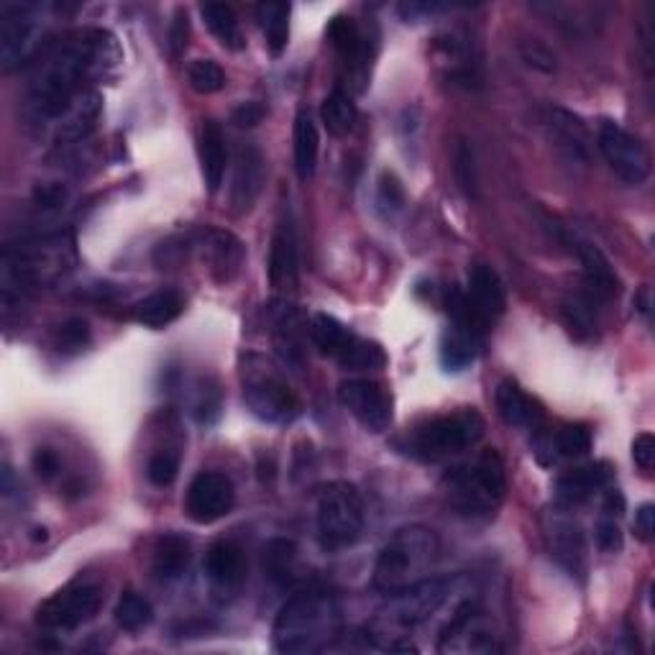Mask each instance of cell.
<instances>
[{"instance_id": "6da1fadb", "label": "cell", "mask_w": 655, "mask_h": 655, "mask_svg": "<svg viewBox=\"0 0 655 655\" xmlns=\"http://www.w3.org/2000/svg\"><path fill=\"white\" fill-rule=\"evenodd\" d=\"M116 39L108 31H78L41 57L31 78L29 100L41 118H64L82 96V82L92 72L118 62Z\"/></svg>"}, {"instance_id": "7a4b0ae2", "label": "cell", "mask_w": 655, "mask_h": 655, "mask_svg": "<svg viewBox=\"0 0 655 655\" xmlns=\"http://www.w3.org/2000/svg\"><path fill=\"white\" fill-rule=\"evenodd\" d=\"M271 635L279 653L328 651L341 635V604L328 589L297 592L279 609Z\"/></svg>"}, {"instance_id": "3957f363", "label": "cell", "mask_w": 655, "mask_h": 655, "mask_svg": "<svg viewBox=\"0 0 655 655\" xmlns=\"http://www.w3.org/2000/svg\"><path fill=\"white\" fill-rule=\"evenodd\" d=\"M462 584V576H428L407 589L389 594L387 604L379 609L377 623L371 627V641L385 651H418L413 643H403L405 633L420 627L438 615Z\"/></svg>"}, {"instance_id": "277c9868", "label": "cell", "mask_w": 655, "mask_h": 655, "mask_svg": "<svg viewBox=\"0 0 655 655\" xmlns=\"http://www.w3.org/2000/svg\"><path fill=\"white\" fill-rule=\"evenodd\" d=\"M3 282L27 289H47L64 282L78 267V241L70 231L23 238L3 254Z\"/></svg>"}, {"instance_id": "5b68a950", "label": "cell", "mask_w": 655, "mask_h": 655, "mask_svg": "<svg viewBox=\"0 0 655 655\" xmlns=\"http://www.w3.org/2000/svg\"><path fill=\"white\" fill-rule=\"evenodd\" d=\"M440 553L438 535L433 527L407 525L387 540V546L379 550L377 564H374V589L385 594H397L407 586L423 582L430 576V568L436 566Z\"/></svg>"}, {"instance_id": "8992f818", "label": "cell", "mask_w": 655, "mask_h": 655, "mask_svg": "<svg viewBox=\"0 0 655 655\" xmlns=\"http://www.w3.org/2000/svg\"><path fill=\"white\" fill-rule=\"evenodd\" d=\"M448 505L464 517L495 515L507 495L505 462L495 448L484 450L469 464L456 466L444 476Z\"/></svg>"}, {"instance_id": "52a82bcc", "label": "cell", "mask_w": 655, "mask_h": 655, "mask_svg": "<svg viewBox=\"0 0 655 655\" xmlns=\"http://www.w3.org/2000/svg\"><path fill=\"white\" fill-rule=\"evenodd\" d=\"M484 436V418L476 410H458L448 415H436L413 428H407L403 438L395 440V446L405 456L418 458V462H446L450 456L464 454L474 448Z\"/></svg>"}, {"instance_id": "ba28073f", "label": "cell", "mask_w": 655, "mask_h": 655, "mask_svg": "<svg viewBox=\"0 0 655 655\" xmlns=\"http://www.w3.org/2000/svg\"><path fill=\"white\" fill-rule=\"evenodd\" d=\"M244 403L264 423H292L300 415V399L292 393L285 374L264 356L249 354L241 361Z\"/></svg>"}, {"instance_id": "9c48e42d", "label": "cell", "mask_w": 655, "mask_h": 655, "mask_svg": "<svg viewBox=\"0 0 655 655\" xmlns=\"http://www.w3.org/2000/svg\"><path fill=\"white\" fill-rule=\"evenodd\" d=\"M318 538L326 550L351 548L364 530V502L348 482H330L318 492Z\"/></svg>"}, {"instance_id": "30bf717a", "label": "cell", "mask_w": 655, "mask_h": 655, "mask_svg": "<svg viewBox=\"0 0 655 655\" xmlns=\"http://www.w3.org/2000/svg\"><path fill=\"white\" fill-rule=\"evenodd\" d=\"M440 653H497L502 651L497 627L492 617L479 607V602L458 599L450 617L440 627Z\"/></svg>"}, {"instance_id": "8fae6325", "label": "cell", "mask_w": 655, "mask_h": 655, "mask_svg": "<svg viewBox=\"0 0 655 655\" xmlns=\"http://www.w3.org/2000/svg\"><path fill=\"white\" fill-rule=\"evenodd\" d=\"M44 37L41 11L31 3H8L0 11V67L3 72L19 70L39 52Z\"/></svg>"}, {"instance_id": "7c38bea8", "label": "cell", "mask_w": 655, "mask_h": 655, "mask_svg": "<svg viewBox=\"0 0 655 655\" xmlns=\"http://www.w3.org/2000/svg\"><path fill=\"white\" fill-rule=\"evenodd\" d=\"M597 147L619 180L627 185H643L651 175V151L643 139L629 133L619 123L604 121L597 133Z\"/></svg>"}, {"instance_id": "4fadbf2b", "label": "cell", "mask_w": 655, "mask_h": 655, "mask_svg": "<svg viewBox=\"0 0 655 655\" xmlns=\"http://www.w3.org/2000/svg\"><path fill=\"white\" fill-rule=\"evenodd\" d=\"M100 607H103V589L98 584H70L41 604L37 623L47 629H75L90 623Z\"/></svg>"}, {"instance_id": "5bb4252c", "label": "cell", "mask_w": 655, "mask_h": 655, "mask_svg": "<svg viewBox=\"0 0 655 655\" xmlns=\"http://www.w3.org/2000/svg\"><path fill=\"white\" fill-rule=\"evenodd\" d=\"M338 399L356 423L369 433L389 430L395 418V399L393 393L377 379H346L338 387Z\"/></svg>"}, {"instance_id": "9a60e30c", "label": "cell", "mask_w": 655, "mask_h": 655, "mask_svg": "<svg viewBox=\"0 0 655 655\" xmlns=\"http://www.w3.org/2000/svg\"><path fill=\"white\" fill-rule=\"evenodd\" d=\"M543 535L550 558L564 568L572 578H584L586 574V538L582 525H578L566 509H550L543 520Z\"/></svg>"}, {"instance_id": "2e32d148", "label": "cell", "mask_w": 655, "mask_h": 655, "mask_svg": "<svg viewBox=\"0 0 655 655\" xmlns=\"http://www.w3.org/2000/svg\"><path fill=\"white\" fill-rule=\"evenodd\" d=\"M328 41L330 47L336 49V54L341 57L346 67L348 80H351V88L361 92L367 88L369 80V67L374 59V39L359 29L351 16H336L328 27Z\"/></svg>"}, {"instance_id": "e0dca14e", "label": "cell", "mask_w": 655, "mask_h": 655, "mask_svg": "<svg viewBox=\"0 0 655 655\" xmlns=\"http://www.w3.org/2000/svg\"><path fill=\"white\" fill-rule=\"evenodd\" d=\"M236 505V489L234 482L226 474L218 472H202L192 479L187 489L185 509L192 523L210 525L231 513Z\"/></svg>"}, {"instance_id": "ac0fdd59", "label": "cell", "mask_w": 655, "mask_h": 655, "mask_svg": "<svg viewBox=\"0 0 655 655\" xmlns=\"http://www.w3.org/2000/svg\"><path fill=\"white\" fill-rule=\"evenodd\" d=\"M202 572L210 584V592L218 602H231L246 582V556L234 540L212 543L202 560Z\"/></svg>"}, {"instance_id": "d6986e66", "label": "cell", "mask_w": 655, "mask_h": 655, "mask_svg": "<svg viewBox=\"0 0 655 655\" xmlns=\"http://www.w3.org/2000/svg\"><path fill=\"white\" fill-rule=\"evenodd\" d=\"M464 300L469 305V310L484 328L495 320H499L507 310V292L505 285L495 269L489 264H474L469 269V285H466Z\"/></svg>"}, {"instance_id": "ffe728a7", "label": "cell", "mask_w": 655, "mask_h": 655, "mask_svg": "<svg viewBox=\"0 0 655 655\" xmlns=\"http://www.w3.org/2000/svg\"><path fill=\"white\" fill-rule=\"evenodd\" d=\"M198 249L202 264L208 267V275L216 279L218 285L234 282L236 275L244 267V244L238 241L234 234L220 231V228H208V231L200 236Z\"/></svg>"}, {"instance_id": "44dd1931", "label": "cell", "mask_w": 655, "mask_h": 655, "mask_svg": "<svg viewBox=\"0 0 655 655\" xmlns=\"http://www.w3.org/2000/svg\"><path fill=\"white\" fill-rule=\"evenodd\" d=\"M546 129L550 141L572 161H582V165H586V161L592 159V133L586 129L582 118L572 113V110L550 106L546 110Z\"/></svg>"}, {"instance_id": "7402d4cb", "label": "cell", "mask_w": 655, "mask_h": 655, "mask_svg": "<svg viewBox=\"0 0 655 655\" xmlns=\"http://www.w3.org/2000/svg\"><path fill=\"white\" fill-rule=\"evenodd\" d=\"M300 277V254H297V234L292 218L285 216L271 236L269 279L277 289H295Z\"/></svg>"}, {"instance_id": "603a6c76", "label": "cell", "mask_w": 655, "mask_h": 655, "mask_svg": "<svg viewBox=\"0 0 655 655\" xmlns=\"http://www.w3.org/2000/svg\"><path fill=\"white\" fill-rule=\"evenodd\" d=\"M574 249L578 259L584 264V287L586 295H592L594 300H612V297L619 295L623 282H619L615 267L612 261L604 257L597 246L589 241H582V238H574Z\"/></svg>"}, {"instance_id": "cb8c5ba5", "label": "cell", "mask_w": 655, "mask_h": 655, "mask_svg": "<svg viewBox=\"0 0 655 655\" xmlns=\"http://www.w3.org/2000/svg\"><path fill=\"white\" fill-rule=\"evenodd\" d=\"M264 182V157L259 147L254 143H244L236 155V169H234V187H231V206L234 212H249L254 200L259 198Z\"/></svg>"}, {"instance_id": "d4e9b609", "label": "cell", "mask_w": 655, "mask_h": 655, "mask_svg": "<svg viewBox=\"0 0 655 655\" xmlns=\"http://www.w3.org/2000/svg\"><path fill=\"white\" fill-rule=\"evenodd\" d=\"M612 482V469L609 464L597 462L578 466V469L568 472L556 482V497L560 507H574L582 505V502L592 499L597 492L607 489Z\"/></svg>"}, {"instance_id": "484cf974", "label": "cell", "mask_w": 655, "mask_h": 655, "mask_svg": "<svg viewBox=\"0 0 655 655\" xmlns=\"http://www.w3.org/2000/svg\"><path fill=\"white\" fill-rule=\"evenodd\" d=\"M497 410L509 428L523 430H538L546 418L538 399L527 395L515 379H505L497 387Z\"/></svg>"}, {"instance_id": "4316f807", "label": "cell", "mask_w": 655, "mask_h": 655, "mask_svg": "<svg viewBox=\"0 0 655 655\" xmlns=\"http://www.w3.org/2000/svg\"><path fill=\"white\" fill-rule=\"evenodd\" d=\"M308 336L322 356H330V359H336L338 364L346 359L348 351H351L356 341L361 338V336H356L351 328L344 326L341 320L334 318V315H328V312L312 315L310 322H308Z\"/></svg>"}, {"instance_id": "83f0119b", "label": "cell", "mask_w": 655, "mask_h": 655, "mask_svg": "<svg viewBox=\"0 0 655 655\" xmlns=\"http://www.w3.org/2000/svg\"><path fill=\"white\" fill-rule=\"evenodd\" d=\"M226 167H228L226 136H224V129L218 126V121H212L210 118V121L202 123L200 129V169L210 195H216L220 190V185H224Z\"/></svg>"}, {"instance_id": "f1b7e54d", "label": "cell", "mask_w": 655, "mask_h": 655, "mask_svg": "<svg viewBox=\"0 0 655 655\" xmlns=\"http://www.w3.org/2000/svg\"><path fill=\"white\" fill-rule=\"evenodd\" d=\"M100 110H103V98H100V92H82L78 103L72 106L70 113L64 116L62 126H59V143L70 147V143H80L88 139V136L96 131Z\"/></svg>"}, {"instance_id": "f546056e", "label": "cell", "mask_w": 655, "mask_h": 655, "mask_svg": "<svg viewBox=\"0 0 655 655\" xmlns=\"http://www.w3.org/2000/svg\"><path fill=\"white\" fill-rule=\"evenodd\" d=\"M292 149H295V169L300 180L308 182L318 167V151H320V133L315 126V118L310 108H300L295 116V131H292Z\"/></svg>"}, {"instance_id": "4dcf8cb0", "label": "cell", "mask_w": 655, "mask_h": 655, "mask_svg": "<svg viewBox=\"0 0 655 655\" xmlns=\"http://www.w3.org/2000/svg\"><path fill=\"white\" fill-rule=\"evenodd\" d=\"M185 310V297L177 289H159V292L143 297V300L133 308L136 322H141L143 328L159 330L167 328L169 322H175Z\"/></svg>"}, {"instance_id": "1f68e13d", "label": "cell", "mask_w": 655, "mask_h": 655, "mask_svg": "<svg viewBox=\"0 0 655 655\" xmlns=\"http://www.w3.org/2000/svg\"><path fill=\"white\" fill-rule=\"evenodd\" d=\"M192 558V546L185 535L167 533L161 535L155 548V574L161 582H175L180 578Z\"/></svg>"}, {"instance_id": "d6a6232c", "label": "cell", "mask_w": 655, "mask_h": 655, "mask_svg": "<svg viewBox=\"0 0 655 655\" xmlns=\"http://www.w3.org/2000/svg\"><path fill=\"white\" fill-rule=\"evenodd\" d=\"M202 19H206L208 29L212 31V37L220 41V47L231 49V52H241L246 47L244 41V31L241 23L236 19V11L228 3H206L200 6Z\"/></svg>"}, {"instance_id": "836d02e7", "label": "cell", "mask_w": 655, "mask_h": 655, "mask_svg": "<svg viewBox=\"0 0 655 655\" xmlns=\"http://www.w3.org/2000/svg\"><path fill=\"white\" fill-rule=\"evenodd\" d=\"M261 566H264V576H267L271 584L285 586V584L292 582L295 566H297L295 540H289V538L269 540L261 550Z\"/></svg>"}, {"instance_id": "e575fe53", "label": "cell", "mask_w": 655, "mask_h": 655, "mask_svg": "<svg viewBox=\"0 0 655 655\" xmlns=\"http://www.w3.org/2000/svg\"><path fill=\"white\" fill-rule=\"evenodd\" d=\"M356 116H359V110H356L351 92H346L344 88H336L326 100H322L320 118H322V126H326L330 136L351 133Z\"/></svg>"}, {"instance_id": "d590c367", "label": "cell", "mask_w": 655, "mask_h": 655, "mask_svg": "<svg viewBox=\"0 0 655 655\" xmlns=\"http://www.w3.org/2000/svg\"><path fill=\"white\" fill-rule=\"evenodd\" d=\"M257 21L267 39L269 52L279 57L289 41V3H261L257 6Z\"/></svg>"}, {"instance_id": "8d00e7d4", "label": "cell", "mask_w": 655, "mask_h": 655, "mask_svg": "<svg viewBox=\"0 0 655 655\" xmlns=\"http://www.w3.org/2000/svg\"><path fill=\"white\" fill-rule=\"evenodd\" d=\"M116 623L126 633H139V629L149 627L151 619H155V607L147 597L136 592H123L121 599H118L116 609H113Z\"/></svg>"}, {"instance_id": "74e56055", "label": "cell", "mask_w": 655, "mask_h": 655, "mask_svg": "<svg viewBox=\"0 0 655 655\" xmlns=\"http://www.w3.org/2000/svg\"><path fill=\"white\" fill-rule=\"evenodd\" d=\"M564 315L572 334L578 338H594L597 330V300L592 295H576L564 305Z\"/></svg>"}, {"instance_id": "f35d334b", "label": "cell", "mask_w": 655, "mask_h": 655, "mask_svg": "<svg viewBox=\"0 0 655 655\" xmlns=\"http://www.w3.org/2000/svg\"><path fill=\"white\" fill-rule=\"evenodd\" d=\"M187 80H190V88L200 92V96H212V92L226 88V72L212 59H195L187 67Z\"/></svg>"}, {"instance_id": "ab89813d", "label": "cell", "mask_w": 655, "mask_h": 655, "mask_svg": "<svg viewBox=\"0 0 655 655\" xmlns=\"http://www.w3.org/2000/svg\"><path fill=\"white\" fill-rule=\"evenodd\" d=\"M92 341L90 322L85 318H70L54 330V348L62 354H80Z\"/></svg>"}, {"instance_id": "60d3db41", "label": "cell", "mask_w": 655, "mask_h": 655, "mask_svg": "<svg viewBox=\"0 0 655 655\" xmlns=\"http://www.w3.org/2000/svg\"><path fill=\"white\" fill-rule=\"evenodd\" d=\"M341 367L348 371H379L387 367V354L379 344L367 341V338H359L351 351H348L346 359L341 361Z\"/></svg>"}, {"instance_id": "b9f144b4", "label": "cell", "mask_w": 655, "mask_h": 655, "mask_svg": "<svg viewBox=\"0 0 655 655\" xmlns=\"http://www.w3.org/2000/svg\"><path fill=\"white\" fill-rule=\"evenodd\" d=\"M405 208V190L403 182L397 180L395 172H381L377 182V210L381 218H395Z\"/></svg>"}, {"instance_id": "7bdbcfd3", "label": "cell", "mask_w": 655, "mask_h": 655, "mask_svg": "<svg viewBox=\"0 0 655 655\" xmlns=\"http://www.w3.org/2000/svg\"><path fill=\"white\" fill-rule=\"evenodd\" d=\"M556 450L564 458H578L592 450V430L586 425H566L556 433Z\"/></svg>"}, {"instance_id": "ee69618b", "label": "cell", "mask_w": 655, "mask_h": 655, "mask_svg": "<svg viewBox=\"0 0 655 655\" xmlns=\"http://www.w3.org/2000/svg\"><path fill=\"white\" fill-rule=\"evenodd\" d=\"M454 175L466 198H476V187H479V180H476V159L474 149L466 141H458L454 151Z\"/></svg>"}, {"instance_id": "f6af8a7d", "label": "cell", "mask_w": 655, "mask_h": 655, "mask_svg": "<svg viewBox=\"0 0 655 655\" xmlns=\"http://www.w3.org/2000/svg\"><path fill=\"white\" fill-rule=\"evenodd\" d=\"M192 415L200 425H212L220 418V389L216 381H200L198 393H195Z\"/></svg>"}, {"instance_id": "bcb514c9", "label": "cell", "mask_w": 655, "mask_h": 655, "mask_svg": "<svg viewBox=\"0 0 655 655\" xmlns=\"http://www.w3.org/2000/svg\"><path fill=\"white\" fill-rule=\"evenodd\" d=\"M177 474H180V458H177V454L161 450V454L151 456V462L147 466V476L155 487H161V489L169 487V484H175Z\"/></svg>"}, {"instance_id": "7dc6e473", "label": "cell", "mask_w": 655, "mask_h": 655, "mask_svg": "<svg viewBox=\"0 0 655 655\" xmlns=\"http://www.w3.org/2000/svg\"><path fill=\"white\" fill-rule=\"evenodd\" d=\"M520 54H523L525 62L533 67V70L546 72V75L556 72V54H553L548 47H543L540 41L525 39L523 44H520Z\"/></svg>"}, {"instance_id": "c3c4849f", "label": "cell", "mask_w": 655, "mask_h": 655, "mask_svg": "<svg viewBox=\"0 0 655 655\" xmlns=\"http://www.w3.org/2000/svg\"><path fill=\"white\" fill-rule=\"evenodd\" d=\"M597 546L604 553H619L625 546V538H623V530H619V525L615 517H607L604 515L602 520L597 523Z\"/></svg>"}, {"instance_id": "681fc988", "label": "cell", "mask_w": 655, "mask_h": 655, "mask_svg": "<svg viewBox=\"0 0 655 655\" xmlns=\"http://www.w3.org/2000/svg\"><path fill=\"white\" fill-rule=\"evenodd\" d=\"M67 187L64 185H39L37 190H33V202H37L39 208H47V210H54V208H62L67 202Z\"/></svg>"}, {"instance_id": "f907efd6", "label": "cell", "mask_w": 655, "mask_h": 655, "mask_svg": "<svg viewBox=\"0 0 655 655\" xmlns=\"http://www.w3.org/2000/svg\"><path fill=\"white\" fill-rule=\"evenodd\" d=\"M187 33H190V21H187V13L180 8L175 13L172 27H169V52H172V57H180L185 52Z\"/></svg>"}, {"instance_id": "816d5d0a", "label": "cell", "mask_w": 655, "mask_h": 655, "mask_svg": "<svg viewBox=\"0 0 655 655\" xmlns=\"http://www.w3.org/2000/svg\"><path fill=\"white\" fill-rule=\"evenodd\" d=\"M633 462L641 466L643 472H651L653 464H655V438L651 433H641L633 440Z\"/></svg>"}, {"instance_id": "f5cc1de1", "label": "cell", "mask_w": 655, "mask_h": 655, "mask_svg": "<svg viewBox=\"0 0 655 655\" xmlns=\"http://www.w3.org/2000/svg\"><path fill=\"white\" fill-rule=\"evenodd\" d=\"M264 116H267V108L251 100V103H241L234 110V123L241 126V129H254V126L264 121Z\"/></svg>"}, {"instance_id": "db71d44e", "label": "cell", "mask_w": 655, "mask_h": 655, "mask_svg": "<svg viewBox=\"0 0 655 655\" xmlns=\"http://www.w3.org/2000/svg\"><path fill=\"white\" fill-rule=\"evenodd\" d=\"M33 472H37L41 479H54L57 472H59V456L54 454L52 448H39L37 454H33Z\"/></svg>"}, {"instance_id": "11a10c76", "label": "cell", "mask_w": 655, "mask_h": 655, "mask_svg": "<svg viewBox=\"0 0 655 655\" xmlns=\"http://www.w3.org/2000/svg\"><path fill=\"white\" fill-rule=\"evenodd\" d=\"M633 527H635V535L641 540L648 543L653 538V530H655V507L651 505V502H645V505L637 507Z\"/></svg>"}, {"instance_id": "9f6ffc18", "label": "cell", "mask_w": 655, "mask_h": 655, "mask_svg": "<svg viewBox=\"0 0 655 655\" xmlns=\"http://www.w3.org/2000/svg\"><path fill=\"white\" fill-rule=\"evenodd\" d=\"M440 11H446V6H440V3H399L397 6V13L403 16L407 23L418 21V19H428V16L440 13Z\"/></svg>"}, {"instance_id": "6f0895ef", "label": "cell", "mask_w": 655, "mask_h": 655, "mask_svg": "<svg viewBox=\"0 0 655 655\" xmlns=\"http://www.w3.org/2000/svg\"><path fill=\"white\" fill-rule=\"evenodd\" d=\"M625 513V497L619 489H607V495H604V515L607 517H623Z\"/></svg>"}, {"instance_id": "680465c9", "label": "cell", "mask_w": 655, "mask_h": 655, "mask_svg": "<svg viewBox=\"0 0 655 655\" xmlns=\"http://www.w3.org/2000/svg\"><path fill=\"white\" fill-rule=\"evenodd\" d=\"M641 312L648 315L651 312V300H648V287L641 292Z\"/></svg>"}, {"instance_id": "91938a15", "label": "cell", "mask_w": 655, "mask_h": 655, "mask_svg": "<svg viewBox=\"0 0 655 655\" xmlns=\"http://www.w3.org/2000/svg\"><path fill=\"white\" fill-rule=\"evenodd\" d=\"M33 533H37V535H33V538H37V540H47V530H44V527H41V530H33Z\"/></svg>"}]
</instances>
